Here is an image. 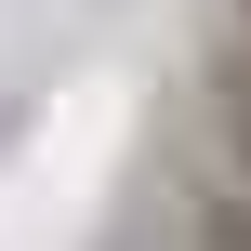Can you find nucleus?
I'll return each mask as SVG.
<instances>
[{
	"mask_svg": "<svg viewBox=\"0 0 251 251\" xmlns=\"http://www.w3.org/2000/svg\"><path fill=\"white\" fill-rule=\"evenodd\" d=\"M238 26H251V0H238Z\"/></svg>",
	"mask_w": 251,
	"mask_h": 251,
	"instance_id": "1",
	"label": "nucleus"
}]
</instances>
